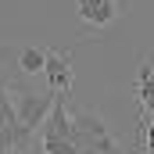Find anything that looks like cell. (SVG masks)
<instances>
[{"label":"cell","instance_id":"6","mask_svg":"<svg viewBox=\"0 0 154 154\" xmlns=\"http://www.w3.org/2000/svg\"><path fill=\"white\" fill-rule=\"evenodd\" d=\"M47 50H50V47H22V54H18V68H22L25 75L47 72Z\"/></svg>","mask_w":154,"mask_h":154},{"label":"cell","instance_id":"1","mask_svg":"<svg viewBox=\"0 0 154 154\" xmlns=\"http://www.w3.org/2000/svg\"><path fill=\"white\" fill-rule=\"evenodd\" d=\"M11 93H14V115H18V125H22L25 133L43 129V122H47L50 108H54V100H57V93H54L50 86H47L43 93L25 90V86H11Z\"/></svg>","mask_w":154,"mask_h":154},{"label":"cell","instance_id":"2","mask_svg":"<svg viewBox=\"0 0 154 154\" xmlns=\"http://www.w3.org/2000/svg\"><path fill=\"white\" fill-rule=\"evenodd\" d=\"M75 143L79 154H118L115 136L108 133L104 118L93 111H75Z\"/></svg>","mask_w":154,"mask_h":154},{"label":"cell","instance_id":"5","mask_svg":"<svg viewBox=\"0 0 154 154\" xmlns=\"http://www.w3.org/2000/svg\"><path fill=\"white\" fill-rule=\"evenodd\" d=\"M143 115L154 118V57H143L140 61V72H136V86H133Z\"/></svg>","mask_w":154,"mask_h":154},{"label":"cell","instance_id":"3","mask_svg":"<svg viewBox=\"0 0 154 154\" xmlns=\"http://www.w3.org/2000/svg\"><path fill=\"white\" fill-rule=\"evenodd\" d=\"M47 86L57 93V97H68L72 86H75V72H72V50H61V47H50L47 50Z\"/></svg>","mask_w":154,"mask_h":154},{"label":"cell","instance_id":"4","mask_svg":"<svg viewBox=\"0 0 154 154\" xmlns=\"http://www.w3.org/2000/svg\"><path fill=\"white\" fill-rule=\"evenodd\" d=\"M75 11H79V18H82L86 29L104 32L108 25H115V18H118V0H75Z\"/></svg>","mask_w":154,"mask_h":154},{"label":"cell","instance_id":"7","mask_svg":"<svg viewBox=\"0 0 154 154\" xmlns=\"http://www.w3.org/2000/svg\"><path fill=\"white\" fill-rule=\"evenodd\" d=\"M136 147L140 154H154V118L140 115V125H136Z\"/></svg>","mask_w":154,"mask_h":154}]
</instances>
